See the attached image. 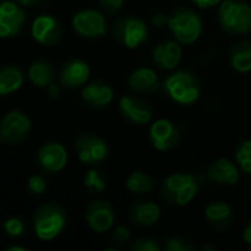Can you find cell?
Wrapping results in <instances>:
<instances>
[{
	"label": "cell",
	"mask_w": 251,
	"mask_h": 251,
	"mask_svg": "<svg viewBox=\"0 0 251 251\" xmlns=\"http://www.w3.org/2000/svg\"><path fill=\"white\" fill-rule=\"evenodd\" d=\"M68 224L66 210L54 201L41 204L32 216L34 234L40 241L49 243L56 240Z\"/></svg>",
	"instance_id": "1"
},
{
	"label": "cell",
	"mask_w": 251,
	"mask_h": 251,
	"mask_svg": "<svg viewBox=\"0 0 251 251\" xmlns=\"http://www.w3.org/2000/svg\"><path fill=\"white\" fill-rule=\"evenodd\" d=\"M166 94L178 104L190 106L201 96V82L190 69H176L163 82Z\"/></svg>",
	"instance_id": "2"
},
{
	"label": "cell",
	"mask_w": 251,
	"mask_h": 251,
	"mask_svg": "<svg viewBox=\"0 0 251 251\" xmlns=\"http://www.w3.org/2000/svg\"><path fill=\"white\" fill-rule=\"evenodd\" d=\"M199 193V182L193 174L176 172L166 176L160 185V197L166 204L184 207L190 204Z\"/></svg>",
	"instance_id": "3"
},
{
	"label": "cell",
	"mask_w": 251,
	"mask_h": 251,
	"mask_svg": "<svg viewBox=\"0 0 251 251\" xmlns=\"http://www.w3.org/2000/svg\"><path fill=\"white\" fill-rule=\"evenodd\" d=\"M218 22L229 35H246L251 32V6L243 0H222L218 9Z\"/></svg>",
	"instance_id": "4"
},
{
	"label": "cell",
	"mask_w": 251,
	"mask_h": 251,
	"mask_svg": "<svg viewBox=\"0 0 251 251\" xmlns=\"http://www.w3.org/2000/svg\"><path fill=\"white\" fill-rule=\"evenodd\" d=\"M168 28L181 44L196 43L203 31L201 16L191 7H178L168 16Z\"/></svg>",
	"instance_id": "5"
},
{
	"label": "cell",
	"mask_w": 251,
	"mask_h": 251,
	"mask_svg": "<svg viewBox=\"0 0 251 251\" xmlns=\"http://www.w3.org/2000/svg\"><path fill=\"white\" fill-rule=\"evenodd\" d=\"M112 34L118 44L126 49H137L149 38V25L144 19L126 15L118 18L112 25Z\"/></svg>",
	"instance_id": "6"
},
{
	"label": "cell",
	"mask_w": 251,
	"mask_h": 251,
	"mask_svg": "<svg viewBox=\"0 0 251 251\" xmlns=\"http://www.w3.org/2000/svg\"><path fill=\"white\" fill-rule=\"evenodd\" d=\"M75 153L79 162L87 166H99L104 163L110 154L109 144L104 138L94 132H82L75 138Z\"/></svg>",
	"instance_id": "7"
},
{
	"label": "cell",
	"mask_w": 251,
	"mask_h": 251,
	"mask_svg": "<svg viewBox=\"0 0 251 251\" xmlns=\"http://www.w3.org/2000/svg\"><path fill=\"white\" fill-rule=\"evenodd\" d=\"M31 129V118L19 109L9 110L0 121V138L9 146H18L24 143L29 137Z\"/></svg>",
	"instance_id": "8"
},
{
	"label": "cell",
	"mask_w": 251,
	"mask_h": 251,
	"mask_svg": "<svg viewBox=\"0 0 251 251\" xmlns=\"http://www.w3.org/2000/svg\"><path fill=\"white\" fill-rule=\"evenodd\" d=\"M74 31L84 38H101L107 32V19L101 10L82 9L72 16Z\"/></svg>",
	"instance_id": "9"
},
{
	"label": "cell",
	"mask_w": 251,
	"mask_h": 251,
	"mask_svg": "<svg viewBox=\"0 0 251 251\" xmlns=\"http://www.w3.org/2000/svg\"><path fill=\"white\" fill-rule=\"evenodd\" d=\"M31 35L41 46H57L63 35L62 22L51 13H41L31 24Z\"/></svg>",
	"instance_id": "10"
},
{
	"label": "cell",
	"mask_w": 251,
	"mask_h": 251,
	"mask_svg": "<svg viewBox=\"0 0 251 251\" xmlns=\"http://www.w3.org/2000/svg\"><path fill=\"white\" fill-rule=\"evenodd\" d=\"M149 141L157 151H169L181 141V131L172 121L157 119L150 125Z\"/></svg>",
	"instance_id": "11"
},
{
	"label": "cell",
	"mask_w": 251,
	"mask_h": 251,
	"mask_svg": "<svg viewBox=\"0 0 251 251\" xmlns=\"http://www.w3.org/2000/svg\"><path fill=\"white\" fill-rule=\"evenodd\" d=\"M24 7L15 0L0 1V38L16 37L25 25Z\"/></svg>",
	"instance_id": "12"
},
{
	"label": "cell",
	"mask_w": 251,
	"mask_h": 251,
	"mask_svg": "<svg viewBox=\"0 0 251 251\" xmlns=\"http://www.w3.org/2000/svg\"><path fill=\"white\" fill-rule=\"evenodd\" d=\"M91 75L90 65L79 57H71L63 62L59 71V84L66 90H76L84 87Z\"/></svg>",
	"instance_id": "13"
},
{
	"label": "cell",
	"mask_w": 251,
	"mask_h": 251,
	"mask_svg": "<svg viewBox=\"0 0 251 251\" xmlns=\"http://www.w3.org/2000/svg\"><path fill=\"white\" fill-rule=\"evenodd\" d=\"M85 222L91 231L104 234L115 225V209L106 200H94L85 209Z\"/></svg>",
	"instance_id": "14"
},
{
	"label": "cell",
	"mask_w": 251,
	"mask_h": 251,
	"mask_svg": "<svg viewBox=\"0 0 251 251\" xmlns=\"http://www.w3.org/2000/svg\"><path fill=\"white\" fill-rule=\"evenodd\" d=\"M119 112L125 121L134 125H147L153 119V109L138 96H122L119 99Z\"/></svg>",
	"instance_id": "15"
},
{
	"label": "cell",
	"mask_w": 251,
	"mask_h": 251,
	"mask_svg": "<svg viewBox=\"0 0 251 251\" xmlns=\"http://www.w3.org/2000/svg\"><path fill=\"white\" fill-rule=\"evenodd\" d=\"M37 162L40 168L47 174H57L68 165V151L59 141L44 143L37 153Z\"/></svg>",
	"instance_id": "16"
},
{
	"label": "cell",
	"mask_w": 251,
	"mask_h": 251,
	"mask_svg": "<svg viewBox=\"0 0 251 251\" xmlns=\"http://www.w3.org/2000/svg\"><path fill=\"white\" fill-rule=\"evenodd\" d=\"M182 44L176 40H163L153 49V63L162 71H174L182 59Z\"/></svg>",
	"instance_id": "17"
},
{
	"label": "cell",
	"mask_w": 251,
	"mask_h": 251,
	"mask_svg": "<svg viewBox=\"0 0 251 251\" xmlns=\"http://www.w3.org/2000/svg\"><path fill=\"white\" fill-rule=\"evenodd\" d=\"M81 97L85 104L93 109H103L113 101L115 91L104 79H94L87 82L81 90Z\"/></svg>",
	"instance_id": "18"
},
{
	"label": "cell",
	"mask_w": 251,
	"mask_h": 251,
	"mask_svg": "<svg viewBox=\"0 0 251 251\" xmlns=\"http://www.w3.org/2000/svg\"><path fill=\"white\" fill-rule=\"evenodd\" d=\"M207 178L218 185H235L240 181V168L237 163L226 157H221L210 163L207 168Z\"/></svg>",
	"instance_id": "19"
},
{
	"label": "cell",
	"mask_w": 251,
	"mask_h": 251,
	"mask_svg": "<svg viewBox=\"0 0 251 251\" xmlns=\"http://www.w3.org/2000/svg\"><path fill=\"white\" fill-rule=\"evenodd\" d=\"M162 210L151 200H138L128 207V218L137 226H151L160 219Z\"/></svg>",
	"instance_id": "20"
},
{
	"label": "cell",
	"mask_w": 251,
	"mask_h": 251,
	"mask_svg": "<svg viewBox=\"0 0 251 251\" xmlns=\"http://www.w3.org/2000/svg\"><path fill=\"white\" fill-rule=\"evenodd\" d=\"M128 87L137 94H150L159 88V76L151 68H137L128 76Z\"/></svg>",
	"instance_id": "21"
},
{
	"label": "cell",
	"mask_w": 251,
	"mask_h": 251,
	"mask_svg": "<svg viewBox=\"0 0 251 251\" xmlns=\"http://www.w3.org/2000/svg\"><path fill=\"white\" fill-rule=\"evenodd\" d=\"M25 72L19 65L4 63L0 66V97L13 94L24 87Z\"/></svg>",
	"instance_id": "22"
},
{
	"label": "cell",
	"mask_w": 251,
	"mask_h": 251,
	"mask_svg": "<svg viewBox=\"0 0 251 251\" xmlns=\"http://www.w3.org/2000/svg\"><path fill=\"white\" fill-rule=\"evenodd\" d=\"M26 76L29 82L37 88H47L56 79V71L47 59L32 60L28 66Z\"/></svg>",
	"instance_id": "23"
},
{
	"label": "cell",
	"mask_w": 251,
	"mask_h": 251,
	"mask_svg": "<svg viewBox=\"0 0 251 251\" xmlns=\"http://www.w3.org/2000/svg\"><path fill=\"white\" fill-rule=\"evenodd\" d=\"M204 216L207 222L216 231H225L232 224V210L225 201H212L204 209Z\"/></svg>",
	"instance_id": "24"
},
{
	"label": "cell",
	"mask_w": 251,
	"mask_h": 251,
	"mask_svg": "<svg viewBox=\"0 0 251 251\" xmlns=\"http://www.w3.org/2000/svg\"><path fill=\"white\" fill-rule=\"evenodd\" d=\"M229 63L234 71L247 74L251 71V40H240L234 43L228 53Z\"/></svg>",
	"instance_id": "25"
},
{
	"label": "cell",
	"mask_w": 251,
	"mask_h": 251,
	"mask_svg": "<svg viewBox=\"0 0 251 251\" xmlns=\"http://www.w3.org/2000/svg\"><path fill=\"white\" fill-rule=\"evenodd\" d=\"M156 182L154 178L143 171L132 172L126 179V190L135 196H147L153 191Z\"/></svg>",
	"instance_id": "26"
},
{
	"label": "cell",
	"mask_w": 251,
	"mask_h": 251,
	"mask_svg": "<svg viewBox=\"0 0 251 251\" xmlns=\"http://www.w3.org/2000/svg\"><path fill=\"white\" fill-rule=\"evenodd\" d=\"M84 187L91 194H101L107 187L106 175L101 171L96 169V166H93L84 176Z\"/></svg>",
	"instance_id": "27"
},
{
	"label": "cell",
	"mask_w": 251,
	"mask_h": 251,
	"mask_svg": "<svg viewBox=\"0 0 251 251\" xmlns=\"http://www.w3.org/2000/svg\"><path fill=\"white\" fill-rule=\"evenodd\" d=\"M235 162L243 172L251 175V140H244L237 146Z\"/></svg>",
	"instance_id": "28"
},
{
	"label": "cell",
	"mask_w": 251,
	"mask_h": 251,
	"mask_svg": "<svg viewBox=\"0 0 251 251\" xmlns=\"http://www.w3.org/2000/svg\"><path fill=\"white\" fill-rule=\"evenodd\" d=\"M3 231L9 238H21L26 232V225L24 219L18 216H10L3 222Z\"/></svg>",
	"instance_id": "29"
},
{
	"label": "cell",
	"mask_w": 251,
	"mask_h": 251,
	"mask_svg": "<svg viewBox=\"0 0 251 251\" xmlns=\"http://www.w3.org/2000/svg\"><path fill=\"white\" fill-rule=\"evenodd\" d=\"M162 249V244L151 237H140L128 246L129 251H160Z\"/></svg>",
	"instance_id": "30"
},
{
	"label": "cell",
	"mask_w": 251,
	"mask_h": 251,
	"mask_svg": "<svg viewBox=\"0 0 251 251\" xmlns=\"http://www.w3.org/2000/svg\"><path fill=\"white\" fill-rule=\"evenodd\" d=\"M163 250L165 251H193L196 247L188 243L185 238L182 237H168L163 240V244H162Z\"/></svg>",
	"instance_id": "31"
},
{
	"label": "cell",
	"mask_w": 251,
	"mask_h": 251,
	"mask_svg": "<svg viewBox=\"0 0 251 251\" xmlns=\"http://www.w3.org/2000/svg\"><path fill=\"white\" fill-rule=\"evenodd\" d=\"M131 240V231L125 226V225H118L113 228L112 234H110V243L113 246V249H121L124 246H126Z\"/></svg>",
	"instance_id": "32"
},
{
	"label": "cell",
	"mask_w": 251,
	"mask_h": 251,
	"mask_svg": "<svg viewBox=\"0 0 251 251\" xmlns=\"http://www.w3.org/2000/svg\"><path fill=\"white\" fill-rule=\"evenodd\" d=\"M26 188H28V193L31 196H41L47 190V181L43 175L34 174L28 178Z\"/></svg>",
	"instance_id": "33"
},
{
	"label": "cell",
	"mask_w": 251,
	"mask_h": 251,
	"mask_svg": "<svg viewBox=\"0 0 251 251\" xmlns=\"http://www.w3.org/2000/svg\"><path fill=\"white\" fill-rule=\"evenodd\" d=\"M124 3H125V0H99L101 12L106 15H110V16L118 15L122 10Z\"/></svg>",
	"instance_id": "34"
},
{
	"label": "cell",
	"mask_w": 251,
	"mask_h": 251,
	"mask_svg": "<svg viewBox=\"0 0 251 251\" xmlns=\"http://www.w3.org/2000/svg\"><path fill=\"white\" fill-rule=\"evenodd\" d=\"M150 21L154 26H163V25H168V15L162 12H156L150 16Z\"/></svg>",
	"instance_id": "35"
},
{
	"label": "cell",
	"mask_w": 251,
	"mask_h": 251,
	"mask_svg": "<svg viewBox=\"0 0 251 251\" xmlns=\"http://www.w3.org/2000/svg\"><path fill=\"white\" fill-rule=\"evenodd\" d=\"M197 7L200 9H210V7H215V6H219V3L222 0H191Z\"/></svg>",
	"instance_id": "36"
},
{
	"label": "cell",
	"mask_w": 251,
	"mask_h": 251,
	"mask_svg": "<svg viewBox=\"0 0 251 251\" xmlns=\"http://www.w3.org/2000/svg\"><path fill=\"white\" fill-rule=\"evenodd\" d=\"M46 90H47L49 97H50L51 100H54V99H57V97H59V94H60V84L57 85L56 82H53V84H50Z\"/></svg>",
	"instance_id": "37"
},
{
	"label": "cell",
	"mask_w": 251,
	"mask_h": 251,
	"mask_svg": "<svg viewBox=\"0 0 251 251\" xmlns=\"http://www.w3.org/2000/svg\"><path fill=\"white\" fill-rule=\"evenodd\" d=\"M243 238H244V243L251 249V222L247 224V226L244 228V232H243Z\"/></svg>",
	"instance_id": "38"
},
{
	"label": "cell",
	"mask_w": 251,
	"mask_h": 251,
	"mask_svg": "<svg viewBox=\"0 0 251 251\" xmlns=\"http://www.w3.org/2000/svg\"><path fill=\"white\" fill-rule=\"evenodd\" d=\"M15 1H18L22 7H32V6L38 4L41 0H15Z\"/></svg>",
	"instance_id": "39"
},
{
	"label": "cell",
	"mask_w": 251,
	"mask_h": 251,
	"mask_svg": "<svg viewBox=\"0 0 251 251\" xmlns=\"http://www.w3.org/2000/svg\"><path fill=\"white\" fill-rule=\"evenodd\" d=\"M6 251H26V247H24V246H9V247H6Z\"/></svg>",
	"instance_id": "40"
},
{
	"label": "cell",
	"mask_w": 251,
	"mask_h": 251,
	"mask_svg": "<svg viewBox=\"0 0 251 251\" xmlns=\"http://www.w3.org/2000/svg\"><path fill=\"white\" fill-rule=\"evenodd\" d=\"M201 250H203V251H204V250L216 251V250H218V249H216V247H213V246H203V247H201Z\"/></svg>",
	"instance_id": "41"
},
{
	"label": "cell",
	"mask_w": 251,
	"mask_h": 251,
	"mask_svg": "<svg viewBox=\"0 0 251 251\" xmlns=\"http://www.w3.org/2000/svg\"><path fill=\"white\" fill-rule=\"evenodd\" d=\"M249 194H250V197H251V184H250V187H249Z\"/></svg>",
	"instance_id": "42"
},
{
	"label": "cell",
	"mask_w": 251,
	"mask_h": 251,
	"mask_svg": "<svg viewBox=\"0 0 251 251\" xmlns=\"http://www.w3.org/2000/svg\"><path fill=\"white\" fill-rule=\"evenodd\" d=\"M1 143H3V141H1V138H0V147H1Z\"/></svg>",
	"instance_id": "43"
}]
</instances>
